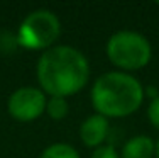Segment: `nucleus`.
<instances>
[{
    "mask_svg": "<svg viewBox=\"0 0 159 158\" xmlns=\"http://www.w3.org/2000/svg\"><path fill=\"white\" fill-rule=\"evenodd\" d=\"M90 61L85 53L75 46L56 44L41 53L36 63V78L39 89L48 97L76 95L90 82Z\"/></svg>",
    "mask_w": 159,
    "mask_h": 158,
    "instance_id": "f257e3e1",
    "label": "nucleus"
},
{
    "mask_svg": "<svg viewBox=\"0 0 159 158\" xmlns=\"http://www.w3.org/2000/svg\"><path fill=\"white\" fill-rule=\"evenodd\" d=\"M146 99L144 85L125 71H105L93 82L90 100L97 114L110 119H124L141 109Z\"/></svg>",
    "mask_w": 159,
    "mask_h": 158,
    "instance_id": "f03ea898",
    "label": "nucleus"
},
{
    "mask_svg": "<svg viewBox=\"0 0 159 158\" xmlns=\"http://www.w3.org/2000/svg\"><path fill=\"white\" fill-rule=\"evenodd\" d=\"M105 55L119 71L134 73L146 68L152 60V46L144 34L130 29L117 31L107 39Z\"/></svg>",
    "mask_w": 159,
    "mask_h": 158,
    "instance_id": "7ed1b4c3",
    "label": "nucleus"
},
{
    "mask_svg": "<svg viewBox=\"0 0 159 158\" xmlns=\"http://www.w3.org/2000/svg\"><path fill=\"white\" fill-rule=\"evenodd\" d=\"M61 36V21L52 10L36 9L22 19L17 29V46L27 51H48Z\"/></svg>",
    "mask_w": 159,
    "mask_h": 158,
    "instance_id": "20e7f679",
    "label": "nucleus"
},
{
    "mask_svg": "<svg viewBox=\"0 0 159 158\" xmlns=\"http://www.w3.org/2000/svg\"><path fill=\"white\" fill-rule=\"evenodd\" d=\"M48 95L39 87L25 85L14 90L7 99V112L17 122H34L46 112Z\"/></svg>",
    "mask_w": 159,
    "mask_h": 158,
    "instance_id": "39448f33",
    "label": "nucleus"
},
{
    "mask_svg": "<svg viewBox=\"0 0 159 158\" xmlns=\"http://www.w3.org/2000/svg\"><path fill=\"white\" fill-rule=\"evenodd\" d=\"M108 131H110V121L103 116L93 112L80 124V140L86 148L97 150L105 145Z\"/></svg>",
    "mask_w": 159,
    "mask_h": 158,
    "instance_id": "423d86ee",
    "label": "nucleus"
},
{
    "mask_svg": "<svg viewBox=\"0 0 159 158\" xmlns=\"http://www.w3.org/2000/svg\"><path fill=\"white\" fill-rule=\"evenodd\" d=\"M156 141L146 134L132 136L124 143L120 150V158H154Z\"/></svg>",
    "mask_w": 159,
    "mask_h": 158,
    "instance_id": "0eeeda50",
    "label": "nucleus"
},
{
    "mask_svg": "<svg viewBox=\"0 0 159 158\" xmlns=\"http://www.w3.org/2000/svg\"><path fill=\"white\" fill-rule=\"evenodd\" d=\"M39 158H80V153L70 143H52L41 151Z\"/></svg>",
    "mask_w": 159,
    "mask_h": 158,
    "instance_id": "6e6552de",
    "label": "nucleus"
},
{
    "mask_svg": "<svg viewBox=\"0 0 159 158\" xmlns=\"http://www.w3.org/2000/svg\"><path fill=\"white\" fill-rule=\"evenodd\" d=\"M44 114H46L49 119H52V121H63V119L70 114L68 99H63V97H48L46 112H44Z\"/></svg>",
    "mask_w": 159,
    "mask_h": 158,
    "instance_id": "1a4fd4ad",
    "label": "nucleus"
},
{
    "mask_svg": "<svg viewBox=\"0 0 159 158\" xmlns=\"http://www.w3.org/2000/svg\"><path fill=\"white\" fill-rule=\"evenodd\" d=\"M147 119H149L151 126L159 131V95L151 100L147 105Z\"/></svg>",
    "mask_w": 159,
    "mask_h": 158,
    "instance_id": "9d476101",
    "label": "nucleus"
},
{
    "mask_svg": "<svg viewBox=\"0 0 159 158\" xmlns=\"http://www.w3.org/2000/svg\"><path fill=\"white\" fill-rule=\"evenodd\" d=\"M90 158H120V153L113 148L112 145H103L100 148L93 150Z\"/></svg>",
    "mask_w": 159,
    "mask_h": 158,
    "instance_id": "9b49d317",
    "label": "nucleus"
},
{
    "mask_svg": "<svg viewBox=\"0 0 159 158\" xmlns=\"http://www.w3.org/2000/svg\"><path fill=\"white\" fill-rule=\"evenodd\" d=\"M154 158H159V140L156 141V153H154Z\"/></svg>",
    "mask_w": 159,
    "mask_h": 158,
    "instance_id": "f8f14e48",
    "label": "nucleus"
}]
</instances>
